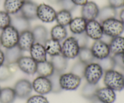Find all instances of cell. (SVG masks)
Instances as JSON below:
<instances>
[{
	"label": "cell",
	"mask_w": 124,
	"mask_h": 103,
	"mask_svg": "<svg viewBox=\"0 0 124 103\" xmlns=\"http://www.w3.org/2000/svg\"><path fill=\"white\" fill-rule=\"evenodd\" d=\"M104 83L107 88L116 91L124 89V76L121 72L113 69L108 70L104 73Z\"/></svg>",
	"instance_id": "6da1fadb"
},
{
	"label": "cell",
	"mask_w": 124,
	"mask_h": 103,
	"mask_svg": "<svg viewBox=\"0 0 124 103\" xmlns=\"http://www.w3.org/2000/svg\"><path fill=\"white\" fill-rule=\"evenodd\" d=\"M101 24L104 35L111 39L121 36L124 32V24L116 18L104 21Z\"/></svg>",
	"instance_id": "7a4b0ae2"
},
{
	"label": "cell",
	"mask_w": 124,
	"mask_h": 103,
	"mask_svg": "<svg viewBox=\"0 0 124 103\" xmlns=\"http://www.w3.org/2000/svg\"><path fill=\"white\" fill-rule=\"evenodd\" d=\"M19 32L12 25L2 30L0 34L1 45L6 49L13 48L18 45Z\"/></svg>",
	"instance_id": "3957f363"
},
{
	"label": "cell",
	"mask_w": 124,
	"mask_h": 103,
	"mask_svg": "<svg viewBox=\"0 0 124 103\" xmlns=\"http://www.w3.org/2000/svg\"><path fill=\"white\" fill-rule=\"evenodd\" d=\"M104 71L98 62H92L85 66L84 71V77L87 83L98 84L102 76Z\"/></svg>",
	"instance_id": "277c9868"
},
{
	"label": "cell",
	"mask_w": 124,
	"mask_h": 103,
	"mask_svg": "<svg viewBox=\"0 0 124 103\" xmlns=\"http://www.w3.org/2000/svg\"><path fill=\"white\" fill-rule=\"evenodd\" d=\"M61 54L67 59H74L78 55L80 46L75 36L66 37L61 45Z\"/></svg>",
	"instance_id": "5b68a950"
},
{
	"label": "cell",
	"mask_w": 124,
	"mask_h": 103,
	"mask_svg": "<svg viewBox=\"0 0 124 103\" xmlns=\"http://www.w3.org/2000/svg\"><path fill=\"white\" fill-rule=\"evenodd\" d=\"M82 78L79 76L72 73L61 74L59 77V84L62 90H76L81 83Z\"/></svg>",
	"instance_id": "8992f818"
},
{
	"label": "cell",
	"mask_w": 124,
	"mask_h": 103,
	"mask_svg": "<svg viewBox=\"0 0 124 103\" xmlns=\"http://www.w3.org/2000/svg\"><path fill=\"white\" fill-rule=\"evenodd\" d=\"M85 33L88 38L94 41L102 39L104 36V32L101 22L96 19L87 21Z\"/></svg>",
	"instance_id": "52a82bcc"
},
{
	"label": "cell",
	"mask_w": 124,
	"mask_h": 103,
	"mask_svg": "<svg viewBox=\"0 0 124 103\" xmlns=\"http://www.w3.org/2000/svg\"><path fill=\"white\" fill-rule=\"evenodd\" d=\"M56 13L55 10L50 5L40 4L37 8V19L44 23L53 22L56 19Z\"/></svg>",
	"instance_id": "ba28073f"
},
{
	"label": "cell",
	"mask_w": 124,
	"mask_h": 103,
	"mask_svg": "<svg viewBox=\"0 0 124 103\" xmlns=\"http://www.w3.org/2000/svg\"><path fill=\"white\" fill-rule=\"evenodd\" d=\"M90 49L94 59L98 60L104 59L111 55L108 43L102 39L94 41Z\"/></svg>",
	"instance_id": "9c48e42d"
},
{
	"label": "cell",
	"mask_w": 124,
	"mask_h": 103,
	"mask_svg": "<svg viewBox=\"0 0 124 103\" xmlns=\"http://www.w3.org/2000/svg\"><path fill=\"white\" fill-rule=\"evenodd\" d=\"M31 84L34 91L39 95H44L52 92V83L48 77L38 76L33 81Z\"/></svg>",
	"instance_id": "30bf717a"
},
{
	"label": "cell",
	"mask_w": 124,
	"mask_h": 103,
	"mask_svg": "<svg viewBox=\"0 0 124 103\" xmlns=\"http://www.w3.org/2000/svg\"><path fill=\"white\" fill-rule=\"evenodd\" d=\"M18 68L27 75H34L36 73L37 63L30 56L22 55L16 62Z\"/></svg>",
	"instance_id": "8fae6325"
},
{
	"label": "cell",
	"mask_w": 124,
	"mask_h": 103,
	"mask_svg": "<svg viewBox=\"0 0 124 103\" xmlns=\"http://www.w3.org/2000/svg\"><path fill=\"white\" fill-rule=\"evenodd\" d=\"M16 97L20 99L29 98L33 90L32 84L27 79L19 80L15 83L13 88Z\"/></svg>",
	"instance_id": "7c38bea8"
},
{
	"label": "cell",
	"mask_w": 124,
	"mask_h": 103,
	"mask_svg": "<svg viewBox=\"0 0 124 103\" xmlns=\"http://www.w3.org/2000/svg\"><path fill=\"white\" fill-rule=\"evenodd\" d=\"M35 42V40L31 30H25L19 33L17 45L23 51H29Z\"/></svg>",
	"instance_id": "4fadbf2b"
},
{
	"label": "cell",
	"mask_w": 124,
	"mask_h": 103,
	"mask_svg": "<svg viewBox=\"0 0 124 103\" xmlns=\"http://www.w3.org/2000/svg\"><path fill=\"white\" fill-rule=\"evenodd\" d=\"M99 9L98 5L93 1H88L82 6L81 16L87 21L96 19L99 14Z\"/></svg>",
	"instance_id": "5bb4252c"
},
{
	"label": "cell",
	"mask_w": 124,
	"mask_h": 103,
	"mask_svg": "<svg viewBox=\"0 0 124 103\" xmlns=\"http://www.w3.org/2000/svg\"><path fill=\"white\" fill-rule=\"evenodd\" d=\"M29 52H30V57L37 63L47 60V54L45 49L44 44L38 42H35L30 48Z\"/></svg>",
	"instance_id": "9a60e30c"
},
{
	"label": "cell",
	"mask_w": 124,
	"mask_h": 103,
	"mask_svg": "<svg viewBox=\"0 0 124 103\" xmlns=\"http://www.w3.org/2000/svg\"><path fill=\"white\" fill-rule=\"evenodd\" d=\"M38 6L35 2L31 1H25L20 10V14L29 21L37 19Z\"/></svg>",
	"instance_id": "2e32d148"
},
{
	"label": "cell",
	"mask_w": 124,
	"mask_h": 103,
	"mask_svg": "<svg viewBox=\"0 0 124 103\" xmlns=\"http://www.w3.org/2000/svg\"><path fill=\"white\" fill-rule=\"evenodd\" d=\"M96 97L102 103H113L116 101V94L115 90L105 86L99 88L96 94Z\"/></svg>",
	"instance_id": "e0dca14e"
},
{
	"label": "cell",
	"mask_w": 124,
	"mask_h": 103,
	"mask_svg": "<svg viewBox=\"0 0 124 103\" xmlns=\"http://www.w3.org/2000/svg\"><path fill=\"white\" fill-rule=\"evenodd\" d=\"M110 54L113 55H121L124 53V37L122 36L111 38L108 43Z\"/></svg>",
	"instance_id": "ac0fdd59"
},
{
	"label": "cell",
	"mask_w": 124,
	"mask_h": 103,
	"mask_svg": "<svg viewBox=\"0 0 124 103\" xmlns=\"http://www.w3.org/2000/svg\"><path fill=\"white\" fill-rule=\"evenodd\" d=\"M11 25L14 27L19 33L30 30V21L27 19L21 14H16L12 17Z\"/></svg>",
	"instance_id": "d6986e66"
},
{
	"label": "cell",
	"mask_w": 124,
	"mask_h": 103,
	"mask_svg": "<svg viewBox=\"0 0 124 103\" xmlns=\"http://www.w3.org/2000/svg\"><path fill=\"white\" fill-rule=\"evenodd\" d=\"M60 42L52 38L48 39L44 43L47 54L51 57L61 54L62 48Z\"/></svg>",
	"instance_id": "ffe728a7"
},
{
	"label": "cell",
	"mask_w": 124,
	"mask_h": 103,
	"mask_svg": "<svg viewBox=\"0 0 124 103\" xmlns=\"http://www.w3.org/2000/svg\"><path fill=\"white\" fill-rule=\"evenodd\" d=\"M24 2L25 0H4V9L9 14L14 15L20 12Z\"/></svg>",
	"instance_id": "44dd1931"
},
{
	"label": "cell",
	"mask_w": 124,
	"mask_h": 103,
	"mask_svg": "<svg viewBox=\"0 0 124 103\" xmlns=\"http://www.w3.org/2000/svg\"><path fill=\"white\" fill-rule=\"evenodd\" d=\"M87 22L82 16L73 18L69 25L70 31L75 35L85 33Z\"/></svg>",
	"instance_id": "7402d4cb"
},
{
	"label": "cell",
	"mask_w": 124,
	"mask_h": 103,
	"mask_svg": "<svg viewBox=\"0 0 124 103\" xmlns=\"http://www.w3.org/2000/svg\"><path fill=\"white\" fill-rule=\"evenodd\" d=\"M23 51L18 45L13 48L6 49L5 54V63H16L18 59L23 55Z\"/></svg>",
	"instance_id": "603a6c76"
},
{
	"label": "cell",
	"mask_w": 124,
	"mask_h": 103,
	"mask_svg": "<svg viewBox=\"0 0 124 103\" xmlns=\"http://www.w3.org/2000/svg\"><path fill=\"white\" fill-rule=\"evenodd\" d=\"M54 72V69L50 61L43 62L37 64L36 73L39 76L50 77Z\"/></svg>",
	"instance_id": "cb8c5ba5"
},
{
	"label": "cell",
	"mask_w": 124,
	"mask_h": 103,
	"mask_svg": "<svg viewBox=\"0 0 124 103\" xmlns=\"http://www.w3.org/2000/svg\"><path fill=\"white\" fill-rule=\"evenodd\" d=\"M35 38V42L44 44L48 39V31L44 26L41 25H36L31 30Z\"/></svg>",
	"instance_id": "d4e9b609"
},
{
	"label": "cell",
	"mask_w": 124,
	"mask_h": 103,
	"mask_svg": "<svg viewBox=\"0 0 124 103\" xmlns=\"http://www.w3.org/2000/svg\"><path fill=\"white\" fill-rule=\"evenodd\" d=\"M68 59H66L62 54L52 57L50 62H52L54 71L62 74L67 68Z\"/></svg>",
	"instance_id": "484cf974"
},
{
	"label": "cell",
	"mask_w": 124,
	"mask_h": 103,
	"mask_svg": "<svg viewBox=\"0 0 124 103\" xmlns=\"http://www.w3.org/2000/svg\"><path fill=\"white\" fill-rule=\"evenodd\" d=\"M16 98L13 88L6 87L0 91V103H13Z\"/></svg>",
	"instance_id": "4316f807"
},
{
	"label": "cell",
	"mask_w": 124,
	"mask_h": 103,
	"mask_svg": "<svg viewBox=\"0 0 124 103\" xmlns=\"http://www.w3.org/2000/svg\"><path fill=\"white\" fill-rule=\"evenodd\" d=\"M116 16H117V11L116 8L108 5V6H104L102 8L99 9L98 19H99L100 22H102L107 19L116 18Z\"/></svg>",
	"instance_id": "83f0119b"
},
{
	"label": "cell",
	"mask_w": 124,
	"mask_h": 103,
	"mask_svg": "<svg viewBox=\"0 0 124 103\" xmlns=\"http://www.w3.org/2000/svg\"><path fill=\"white\" fill-rule=\"evenodd\" d=\"M67 30L65 27L59 24L54 25L50 31L51 38L59 42L64 41L67 37Z\"/></svg>",
	"instance_id": "f1b7e54d"
},
{
	"label": "cell",
	"mask_w": 124,
	"mask_h": 103,
	"mask_svg": "<svg viewBox=\"0 0 124 103\" xmlns=\"http://www.w3.org/2000/svg\"><path fill=\"white\" fill-rule=\"evenodd\" d=\"M78 57L79 61L85 65L93 62L94 60V57H93L91 49L87 46L80 47Z\"/></svg>",
	"instance_id": "f546056e"
},
{
	"label": "cell",
	"mask_w": 124,
	"mask_h": 103,
	"mask_svg": "<svg viewBox=\"0 0 124 103\" xmlns=\"http://www.w3.org/2000/svg\"><path fill=\"white\" fill-rule=\"evenodd\" d=\"M72 19V14L70 11L62 9L56 13L55 21L59 25L66 27L69 25Z\"/></svg>",
	"instance_id": "4dcf8cb0"
},
{
	"label": "cell",
	"mask_w": 124,
	"mask_h": 103,
	"mask_svg": "<svg viewBox=\"0 0 124 103\" xmlns=\"http://www.w3.org/2000/svg\"><path fill=\"white\" fill-rule=\"evenodd\" d=\"M98 89L99 86L98 84H93L87 83L82 88L81 90V95L84 98L90 100L95 97L96 94Z\"/></svg>",
	"instance_id": "1f68e13d"
},
{
	"label": "cell",
	"mask_w": 124,
	"mask_h": 103,
	"mask_svg": "<svg viewBox=\"0 0 124 103\" xmlns=\"http://www.w3.org/2000/svg\"><path fill=\"white\" fill-rule=\"evenodd\" d=\"M98 63L101 65L104 71L113 69L116 68V62L113 56L111 55L102 60H98Z\"/></svg>",
	"instance_id": "d6a6232c"
},
{
	"label": "cell",
	"mask_w": 124,
	"mask_h": 103,
	"mask_svg": "<svg viewBox=\"0 0 124 103\" xmlns=\"http://www.w3.org/2000/svg\"><path fill=\"white\" fill-rule=\"evenodd\" d=\"M61 74L54 71V73L50 77H48L52 83V92L54 94H58L62 92V89H61L59 84V77Z\"/></svg>",
	"instance_id": "836d02e7"
},
{
	"label": "cell",
	"mask_w": 124,
	"mask_h": 103,
	"mask_svg": "<svg viewBox=\"0 0 124 103\" xmlns=\"http://www.w3.org/2000/svg\"><path fill=\"white\" fill-rule=\"evenodd\" d=\"M10 14H8L6 11H0V30L4 28L11 25Z\"/></svg>",
	"instance_id": "e575fe53"
},
{
	"label": "cell",
	"mask_w": 124,
	"mask_h": 103,
	"mask_svg": "<svg viewBox=\"0 0 124 103\" xmlns=\"http://www.w3.org/2000/svg\"><path fill=\"white\" fill-rule=\"evenodd\" d=\"M13 74L7 64L4 63L0 67V82L8 80L12 78Z\"/></svg>",
	"instance_id": "d590c367"
},
{
	"label": "cell",
	"mask_w": 124,
	"mask_h": 103,
	"mask_svg": "<svg viewBox=\"0 0 124 103\" xmlns=\"http://www.w3.org/2000/svg\"><path fill=\"white\" fill-rule=\"evenodd\" d=\"M86 65L85 64L82 63L81 62L79 61L78 62L76 63L72 67L71 70V72L79 76L80 77L82 78L84 77V71L85 67Z\"/></svg>",
	"instance_id": "8d00e7d4"
},
{
	"label": "cell",
	"mask_w": 124,
	"mask_h": 103,
	"mask_svg": "<svg viewBox=\"0 0 124 103\" xmlns=\"http://www.w3.org/2000/svg\"><path fill=\"white\" fill-rule=\"evenodd\" d=\"M26 103H49V101L46 96L39 94L29 96Z\"/></svg>",
	"instance_id": "74e56055"
},
{
	"label": "cell",
	"mask_w": 124,
	"mask_h": 103,
	"mask_svg": "<svg viewBox=\"0 0 124 103\" xmlns=\"http://www.w3.org/2000/svg\"><path fill=\"white\" fill-rule=\"evenodd\" d=\"M57 2L60 4L62 9H65L71 12L76 7L71 0H57Z\"/></svg>",
	"instance_id": "f35d334b"
},
{
	"label": "cell",
	"mask_w": 124,
	"mask_h": 103,
	"mask_svg": "<svg viewBox=\"0 0 124 103\" xmlns=\"http://www.w3.org/2000/svg\"><path fill=\"white\" fill-rule=\"evenodd\" d=\"M75 37L77 40L80 47H86L87 46V43H88V37H87V36L85 34V33L79 34H76Z\"/></svg>",
	"instance_id": "ab89813d"
},
{
	"label": "cell",
	"mask_w": 124,
	"mask_h": 103,
	"mask_svg": "<svg viewBox=\"0 0 124 103\" xmlns=\"http://www.w3.org/2000/svg\"><path fill=\"white\" fill-rule=\"evenodd\" d=\"M108 1L109 6L116 9L124 7V0H108Z\"/></svg>",
	"instance_id": "60d3db41"
},
{
	"label": "cell",
	"mask_w": 124,
	"mask_h": 103,
	"mask_svg": "<svg viewBox=\"0 0 124 103\" xmlns=\"http://www.w3.org/2000/svg\"><path fill=\"white\" fill-rule=\"evenodd\" d=\"M71 1L76 6H82L88 1V0H71Z\"/></svg>",
	"instance_id": "b9f144b4"
},
{
	"label": "cell",
	"mask_w": 124,
	"mask_h": 103,
	"mask_svg": "<svg viewBox=\"0 0 124 103\" xmlns=\"http://www.w3.org/2000/svg\"><path fill=\"white\" fill-rule=\"evenodd\" d=\"M5 63V54L0 48V67Z\"/></svg>",
	"instance_id": "7bdbcfd3"
},
{
	"label": "cell",
	"mask_w": 124,
	"mask_h": 103,
	"mask_svg": "<svg viewBox=\"0 0 124 103\" xmlns=\"http://www.w3.org/2000/svg\"><path fill=\"white\" fill-rule=\"evenodd\" d=\"M119 19L124 24V7L121 10L119 13Z\"/></svg>",
	"instance_id": "ee69618b"
},
{
	"label": "cell",
	"mask_w": 124,
	"mask_h": 103,
	"mask_svg": "<svg viewBox=\"0 0 124 103\" xmlns=\"http://www.w3.org/2000/svg\"><path fill=\"white\" fill-rule=\"evenodd\" d=\"M91 101V103H102V102H101L96 97H94L93 98H92V100H90Z\"/></svg>",
	"instance_id": "f6af8a7d"
},
{
	"label": "cell",
	"mask_w": 124,
	"mask_h": 103,
	"mask_svg": "<svg viewBox=\"0 0 124 103\" xmlns=\"http://www.w3.org/2000/svg\"><path fill=\"white\" fill-rule=\"evenodd\" d=\"M121 60H122V64H123L124 66V53L123 54H122V55H121Z\"/></svg>",
	"instance_id": "bcb514c9"
},
{
	"label": "cell",
	"mask_w": 124,
	"mask_h": 103,
	"mask_svg": "<svg viewBox=\"0 0 124 103\" xmlns=\"http://www.w3.org/2000/svg\"><path fill=\"white\" fill-rule=\"evenodd\" d=\"M121 72H122V74H123V75H124V68L121 69Z\"/></svg>",
	"instance_id": "7dc6e473"
},
{
	"label": "cell",
	"mask_w": 124,
	"mask_h": 103,
	"mask_svg": "<svg viewBox=\"0 0 124 103\" xmlns=\"http://www.w3.org/2000/svg\"><path fill=\"white\" fill-rule=\"evenodd\" d=\"M31 1V0H25V1Z\"/></svg>",
	"instance_id": "c3c4849f"
},
{
	"label": "cell",
	"mask_w": 124,
	"mask_h": 103,
	"mask_svg": "<svg viewBox=\"0 0 124 103\" xmlns=\"http://www.w3.org/2000/svg\"><path fill=\"white\" fill-rule=\"evenodd\" d=\"M1 41H0V47H1Z\"/></svg>",
	"instance_id": "681fc988"
},
{
	"label": "cell",
	"mask_w": 124,
	"mask_h": 103,
	"mask_svg": "<svg viewBox=\"0 0 124 103\" xmlns=\"http://www.w3.org/2000/svg\"><path fill=\"white\" fill-rule=\"evenodd\" d=\"M1 88H0V91H1Z\"/></svg>",
	"instance_id": "f907efd6"
}]
</instances>
